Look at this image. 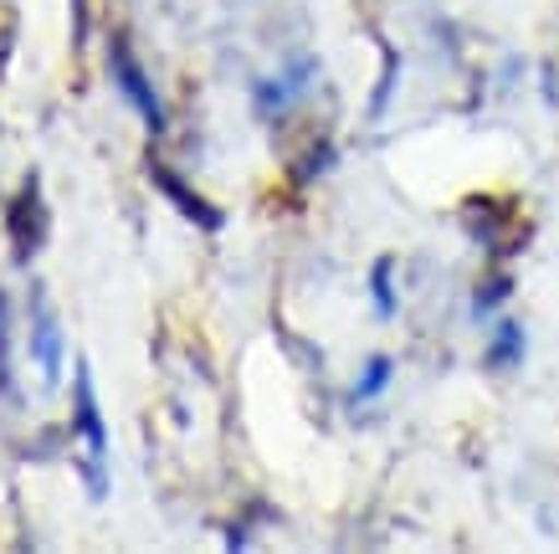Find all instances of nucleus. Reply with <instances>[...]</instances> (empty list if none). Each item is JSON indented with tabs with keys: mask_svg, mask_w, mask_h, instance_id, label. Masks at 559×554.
<instances>
[{
	"mask_svg": "<svg viewBox=\"0 0 559 554\" xmlns=\"http://www.w3.org/2000/svg\"><path fill=\"white\" fill-rule=\"evenodd\" d=\"M72 426L87 447V462H83V478H87V493L93 498H108V421L98 411V390H93V369L87 359L78 365V380H72Z\"/></svg>",
	"mask_w": 559,
	"mask_h": 554,
	"instance_id": "f257e3e1",
	"label": "nucleus"
},
{
	"mask_svg": "<svg viewBox=\"0 0 559 554\" xmlns=\"http://www.w3.org/2000/svg\"><path fill=\"white\" fill-rule=\"evenodd\" d=\"M5 236H11L16 268H32L36 252L47 247V201H41V180L36 175H26L21 190L5 201Z\"/></svg>",
	"mask_w": 559,
	"mask_h": 554,
	"instance_id": "f03ea898",
	"label": "nucleus"
},
{
	"mask_svg": "<svg viewBox=\"0 0 559 554\" xmlns=\"http://www.w3.org/2000/svg\"><path fill=\"white\" fill-rule=\"evenodd\" d=\"M108 72H114L119 93L129 98V108L144 118V129H150V134H159V129H165V103H159L154 83L144 78V68H139V57H134V47H129V36H114V42H108Z\"/></svg>",
	"mask_w": 559,
	"mask_h": 554,
	"instance_id": "7ed1b4c3",
	"label": "nucleus"
},
{
	"mask_svg": "<svg viewBox=\"0 0 559 554\" xmlns=\"http://www.w3.org/2000/svg\"><path fill=\"white\" fill-rule=\"evenodd\" d=\"M150 175H154V185H159V190L170 196V205H175V211H180V216H186V221H195L201 232H221V211H216V205H211V201H205V196H195V190H190V185L180 180L175 169H165V165H159V160H150Z\"/></svg>",
	"mask_w": 559,
	"mask_h": 554,
	"instance_id": "20e7f679",
	"label": "nucleus"
},
{
	"mask_svg": "<svg viewBox=\"0 0 559 554\" xmlns=\"http://www.w3.org/2000/svg\"><path fill=\"white\" fill-rule=\"evenodd\" d=\"M32 359H36V369H41L47 386L62 380V329H57V319L47 314L41 293H36V319H32Z\"/></svg>",
	"mask_w": 559,
	"mask_h": 554,
	"instance_id": "39448f33",
	"label": "nucleus"
},
{
	"mask_svg": "<svg viewBox=\"0 0 559 554\" xmlns=\"http://www.w3.org/2000/svg\"><path fill=\"white\" fill-rule=\"evenodd\" d=\"M308 72H313V62H304V68H288L283 78H262L257 83V93H252V103H257V114L262 118H277L288 103H298L308 93Z\"/></svg>",
	"mask_w": 559,
	"mask_h": 554,
	"instance_id": "423d86ee",
	"label": "nucleus"
},
{
	"mask_svg": "<svg viewBox=\"0 0 559 554\" xmlns=\"http://www.w3.org/2000/svg\"><path fill=\"white\" fill-rule=\"evenodd\" d=\"M524 359V329L513 319H498V334H492V350H488V365L492 369H513Z\"/></svg>",
	"mask_w": 559,
	"mask_h": 554,
	"instance_id": "0eeeda50",
	"label": "nucleus"
},
{
	"mask_svg": "<svg viewBox=\"0 0 559 554\" xmlns=\"http://www.w3.org/2000/svg\"><path fill=\"white\" fill-rule=\"evenodd\" d=\"M390 278H395V257H380V262L370 268V293H374V314H380V319H395V308H401Z\"/></svg>",
	"mask_w": 559,
	"mask_h": 554,
	"instance_id": "6e6552de",
	"label": "nucleus"
},
{
	"mask_svg": "<svg viewBox=\"0 0 559 554\" xmlns=\"http://www.w3.org/2000/svg\"><path fill=\"white\" fill-rule=\"evenodd\" d=\"M390 369H395V365H390L385 354H374V359H365V375H359V386L349 390V401H355V405L374 401V396H380V390L390 386Z\"/></svg>",
	"mask_w": 559,
	"mask_h": 554,
	"instance_id": "1a4fd4ad",
	"label": "nucleus"
},
{
	"mask_svg": "<svg viewBox=\"0 0 559 554\" xmlns=\"http://www.w3.org/2000/svg\"><path fill=\"white\" fill-rule=\"evenodd\" d=\"M0 396L16 401V375H11V303L0 293Z\"/></svg>",
	"mask_w": 559,
	"mask_h": 554,
	"instance_id": "9d476101",
	"label": "nucleus"
},
{
	"mask_svg": "<svg viewBox=\"0 0 559 554\" xmlns=\"http://www.w3.org/2000/svg\"><path fill=\"white\" fill-rule=\"evenodd\" d=\"M513 293V283L509 278H488V287H477V298H473V314H492L498 303Z\"/></svg>",
	"mask_w": 559,
	"mask_h": 554,
	"instance_id": "9b49d317",
	"label": "nucleus"
},
{
	"mask_svg": "<svg viewBox=\"0 0 559 554\" xmlns=\"http://www.w3.org/2000/svg\"><path fill=\"white\" fill-rule=\"evenodd\" d=\"M304 160H308V165H298V180H313V175H323V169L334 165V144H329V139H319Z\"/></svg>",
	"mask_w": 559,
	"mask_h": 554,
	"instance_id": "f8f14e48",
	"label": "nucleus"
}]
</instances>
